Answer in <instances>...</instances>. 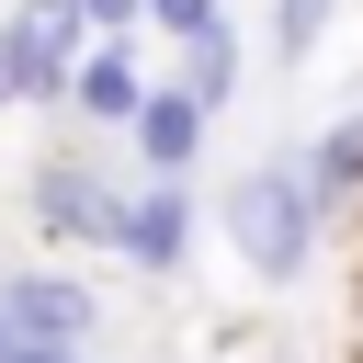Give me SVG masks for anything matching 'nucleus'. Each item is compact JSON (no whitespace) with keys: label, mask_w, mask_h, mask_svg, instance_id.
Instances as JSON below:
<instances>
[{"label":"nucleus","mask_w":363,"mask_h":363,"mask_svg":"<svg viewBox=\"0 0 363 363\" xmlns=\"http://www.w3.org/2000/svg\"><path fill=\"white\" fill-rule=\"evenodd\" d=\"M227 227H238V261L284 284V272L306 261V227H318V193H306L295 170H250V182L227 193Z\"/></svg>","instance_id":"nucleus-1"},{"label":"nucleus","mask_w":363,"mask_h":363,"mask_svg":"<svg viewBox=\"0 0 363 363\" xmlns=\"http://www.w3.org/2000/svg\"><path fill=\"white\" fill-rule=\"evenodd\" d=\"M0 329H11V340H57V352H68V340L91 329V295H79V284H57V272H23V284L0 295Z\"/></svg>","instance_id":"nucleus-2"},{"label":"nucleus","mask_w":363,"mask_h":363,"mask_svg":"<svg viewBox=\"0 0 363 363\" xmlns=\"http://www.w3.org/2000/svg\"><path fill=\"white\" fill-rule=\"evenodd\" d=\"M34 216H45V227H68V238H79V227H91V238H125V204H113L91 170H68V159H45V170H34Z\"/></svg>","instance_id":"nucleus-3"},{"label":"nucleus","mask_w":363,"mask_h":363,"mask_svg":"<svg viewBox=\"0 0 363 363\" xmlns=\"http://www.w3.org/2000/svg\"><path fill=\"white\" fill-rule=\"evenodd\" d=\"M193 136H204V102H193V91H159V102H147V159H159V170H182V159H193Z\"/></svg>","instance_id":"nucleus-4"},{"label":"nucleus","mask_w":363,"mask_h":363,"mask_svg":"<svg viewBox=\"0 0 363 363\" xmlns=\"http://www.w3.org/2000/svg\"><path fill=\"white\" fill-rule=\"evenodd\" d=\"M79 102H91V113H136V102H147V91H136V68H125V57H113V45H102V57H91V68H79Z\"/></svg>","instance_id":"nucleus-5"},{"label":"nucleus","mask_w":363,"mask_h":363,"mask_svg":"<svg viewBox=\"0 0 363 363\" xmlns=\"http://www.w3.org/2000/svg\"><path fill=\"white\" fill-rule=\"evenodd\" d=\"M125 238H136L147 261H182V193H147V204L125 216Z\"/></svg>","instance_id":"nucleus-6"},{"label":"nucleus","mask_w":363,"mask_h":363,"mask_svg":"<svg viewBox=\"0 0 363 363\" xmlns=\"http://www.w3.org/2000/svg\"><path fill=\"white\" fill-rule=\"evenodd\" d=\"M340 182H363V113H352V125L318 147V182H306V193H340Z\"/></svg>","instance_id":"nucleus-7"},{"label":"nucleus","mask_w":363,"mask_h":363,"mask_svg":"<svg viewBox=\"0 0 363 363\" xmlns=\"http://www.w3.org/2000/svg\"><path fill=\"white\" fill-rule=\"evenodd\" d=\"M318 34H329V0H284V57H306Z\"/></svg>","instance_id":"nucleus-8"},{"label":"nucleus","mask_w":363,"mask_h":363,"mask_svg":"<svg viewBox=\"0 0 363 363\" xmlns=\"http://www.w3.org/2000/svg\"><path fill=\"white\" fill-rule=\"evenodd\" d=\"M147 11H159V23L182 34V45H193V34H216V0H147Z\"/></svg>","instance_id":"nucleus-9"},{"label":"nucleus","mask_w":363,"mask_h":363,"mask_svg":"<svg viewBox=\"0 0 363 363\" xmlns=\"http://www.w3.org/2000/svg\"><path fill=\"white\" fill-rule=\"evenodd\" d=\"M11 91H23V23L0 34V102H11Z\"/></svg>","instance_id":"nucleus-10"},{"label":"nucleus","mask_w":363,"mask_h":363,"mask_svg":"<svg viewBox=\"0 0 363 363\" xmlns=\"http://www.w3.org/2000/svg\"><path fill=\"white\" fill-rule=\"evenodd\" d=\"M0 363H68L57 340H0Z\"/></svg>","instance_id":"nucleus-11"},{"label":"nucleus","mask_w":363,"mask_h":363,"mask_svg":"<svg viewBox=\"0 0 363 363\" xmlns=\"http://www.w3.org/2000/svg\"><path fill=\"white\" fill-rule=\"evenodd\" d=\"M79 11H91V23H125V11H136V0H79Z\"/></svg>","instance_id":"nucleus-12"},{"label":"nucleus","mask_w":363,"mask_h":363,"mask_svg":"<svg viewBox=\"0 0 363 363\" xmlns=\"http://www.w3.org/2000/svg\"><path fill=\"white\" fill-rule=\"evenodd\" d=\"M0 340H11V329H0Z\"/></svg>","instance_id":"nucleus-13"}]
</instances>
